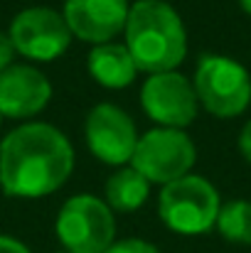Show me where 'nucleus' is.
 I'll return each instance as SVG.
<instances>
[{
    "instance_id": "obj_13",
    "label": "nucleus",
    "mask_w": 251,
    "mask_h": 253,
    "mask_svg": "<svg viewBox=\"0 0 251 253\" xmlns=\"http://www.w3.org/2000/svg\"><path fill=\"white\" fill-rule=\"evenodd\" d=\"M151 182L138 172L136 168L126 165V168H118L108 179H106V187H103V197H106V204L121 214H131V211H138L148 197H151Z\"/></svg>"
},
{
    "instance_id": "obj_11",
    "label": "nucleus",
    "mask_w": 251,
    "mask_h": 253,
    "mask_svg": "<svg viewBox=\"0 0 251 253\" xmlns=\"http://www.w3.org/2000/svg\"><path fill=\"white\" fill-rule=\"evenodd\" d=\"M52 101L50 79L32 64H12L0 72V113L2 118L27 121L40 116Z\"/></svg>"
},
{
    "instance_id": "obj_16",
    "label": "nucleus",
    "mask_w": 251,
    "mask_h": 253,
    "mask_svg": "<svg viewBox=\"0 0 251 253\" xmlns=\"http://www.w3.org/2000/svg\"><path fill=\"white\" fill-rule=\"evenodd\" d=\"M15 57H17V52H15V47L10 42V35L7 32H0V72H5L7 67H12L15 64Z\"/></svg>"
},
{
    "instance_id": "obj_5",
    "label": "nucleus",
    "mask_w": 251,
    "mask_h": 253,
    "mask_svg": "<svg viewBox=\"0 0 251 253\" xmlns=\"http://www.w3.org/2000/svg\"><path fill=\"white\" fill-rule=\"evenodd\" d=\"M54 234L69 253H103L116 241L113 209L96 194H74L62 204Z\"/></svg>"
},
{
    "instance_id": "obj_14",
    "label": "nucleus",
    "mask_w": 251,
    "mask_h": 253,
    "mask_svg": "<svg viewBox=\"0 0 251 253\" xmlns=\"http://www.w3.org/2000/svg\"><path fill=\"white\" fill-rule=\"evenodd\" d=\"M214 229L229 244L251 246V202L249 199H232V202L222 204Z\"/></svg>"
},
{
    "instance_id": "obj_3",
    "label": "nucleus",
    "mask_w": 251,
    "mask_h": 253,
    "mask_svg": "<svg viewBox=\"0 0 251 253\" xmlns=\"http://www.w3.org/2000/svg\"><path fill=\"white\" fill-rule=\"evenodd\" d=\"M222 209L217 187L202 174H185L165 184L158 197V216L172 234L200 236L214 229Z\"/></svg>"
},
{
    "instance_id": "obj_12",
    "label": "nucleus",
    "mask_w": 251,
    "mask_h": 253,
    "mask_svg": "<svg viewBox=\"0 0 251 253\" xmlns=\"http://www.w3.org/2000/svg\"><path fill=\"white\" fill-rule=\"evenodd\" d=\"M86 69L96 84L111 88V91L128 88L138 77V67H136L128 47L118 44V42L94 44L86 57Z\"/></svg>"
},
{
    "instance_id": "obj_8",
    "label": "nucleus",
    "mask_w": 251,
    "mask_h": 253,
    "mask_svg": "<svg viewBox=\"0 0 251 253\" xmlns=\"http://www.w3.org/2000/svg\"><path fill=\"white\" fill-rule=\"evenodd\" d=\"M141 106L153 123L177 130L192 126L200 113V101L192 79H187L177 69L151 74L141 86Z\"/></svg>"
},
{
    "instance_id": "obj_15",
    "label": "nucleus",
    "mask_w": 251,
    "mask_h": 253,
    "mask_svg": "<svg viewBox=\"0 0 251 253\" xmlns=\"http://www.w3.org/2000/svg\"><path fill=\"white\" fill-rule=\"evenodd\" d=\"M103 253H160V251H158V246H153L146 239H118Z\"/></svg>"
},
{
    "instance_id": "obj_10",
    "label": "nucleus",
    "mask_w": 251,
    "mask_h": 253,
    "mask_svg": "<svg viewBox=\"0 0 251 253\" xmlns=\"http://www.w3.org/2000/svg\"><path fill=\"white\" fill-rule=\"evenodd\" d=\"M128 10V0H64L62 15L72 37L94 47L123 35Z\"/></svg>"
},
{
    "instance_id": "obj_20",
    "label": "nucleus",
    "mask_w": 251,
    "mask_h": 253,
    "mask_svg": "<svg viewBox=\"0 0 251 253\" xmlns=\"http://www.w3.org/2000/svg\"><path fill=\"white\" fill-rule=\"evenodd\" d=\"M54 253H69V251H64V249H62V251H54Z\"/></svg>"
},
{
    "instance_id": "obj_21",
    "label": "nucleus",
    "mask_w": 251,
    "mask_h": 253,
    "mask_svg": "<svg viewBox=\"0 0 251 253\" xmlns=\"http://www.w3.org/2000/svg\"><path fill=\"white\" fill-rule=\"evenodd\" d=\"M0 126H2V113H0Z\"/></svg>"
},
{
    "instance_id": "obj_4",
    "label": "nucleus",
    "mask_w": 251,
    "mask_h": 253,
    "mask_svg": "<svg viewBox=\"0 0 251 253\" xmlns=\"http://www.w3.org/2000/svg\"><path fill=\"white\" fill-rule=\"evenodd\" d=\"M192 86L200 108H204L214 118H237L251 106L249 69L227 54L200 57Z\"/></svg>"
},
{
    "instance_id": "obj_7",
    "label": "nucleus",
    "mask_w": 251,
    "mask_h": 253,
    "mask_svg": "<svg viewBox=\"0 0 251 253\" xmlns=\"http://www.w3.org/2000/svg\"><path fill=\"white\" fill-rule=\"evenodd\" d=\"M7 35L15 52L30 62H54L74 40L64 15L42 5L20 10L12 17Z\"/></svg>"
},
{
    "instance_id": "obj_18",
    "label": "nucleus",
    "mask_w": 251,
    "mask_h": 253,
    "mask_svg": "<svg viewBox=\"0 0 251 253\" xmlns=\"http://www.w3.org/2000/svg\"><path fill=\"white\" fill-rule=\"evenodd\" d=\"M239 153H242V158L247 160L251 165V121L244 123V128H242V133H239Z\"/></svg>"
},
{
    "instance_id": "obj_2",
    "label": "nucleus",
    "mask_w": 251,
    "mask_h": 253,
    "mask_svg": "<svg viewBox=\"0 0 251 253\" xmlns=\"http://www.w3.org/2000/svg\"><path fill=\"white\" fill-rule=\"evenodd\" d=\"M123 44L128 47L138 72L148 77L175 72L187 57V30L170 2L136 0L131 2L123 27Z\"/></svg>"
},
{
    "instance_id": "obj_9",
    "label": "nucleus",
    "mask_w": 251,
    "mask_h": 253,
    "mask_svg": "<svg viewBox=\"0 0 251 253\" xmlns=\"http://www.w3.org/2000/svg\"><path fill=\"white\" fill-rule=\"evenodd\" d=\"M138 138L133 118L113 103H96L84 121L89 153L111 168H126L131 163Z\"/></svg>"
},
{
    "instance_id": "obj_1",
    "label": "nucleus",
    "mask_w": 251,
    "mask_h": 253,
    "mask_svg": "<svg viewBox=\"0 0 251 253\" xmlns=\"http://www.w3.org/2000/svg\"><path fill=\"white\" fill-rule=\"evenodd\" d=\"M72 172L74 148L52 123H20L0 140V189L7 197H50L67 184Z\"/></svg>"
},
{
    "instance_id": "obj_6",
    "label": "nucleus",
    "mask_w": 251,
    "mask_h": 253,
    "mask_svg": "<svg viewBox=\"0 0 251 253\" xmlns=\"http://www.w3.org/2000/svg\"><path fill=\"white\" fill-rule=\"evenodd\" d=\"M195 163H197V148L185 130L155 126L138 138V145L128 165L138 169L151 184L165 187L190 174Z\"/></svg>"
},
{
    "instance_id": "obj_17",
    "label": "nucleus",
    "mask_w": 251,
    "mask_h": 253,
    "mask_svg": "<svg viewBox=\"0 0 251 253\" xmlns=\"http://www.w3.org/2000/svg\"><path fill=\"white\" fill-rule=\"evenodd\" d=\"M0 253H32V251L20 239L7 236V234H0Z\"/></svg>"
},
{
    "instance_id": "obj_19",
    "label": "nucleus",
    "mask_w": 251,
    "mask_h": 253,
    "mask_svg": "<svg viewBox=\"0 0 251 253\" xmlns=\"http://www.w3.org/2000/svg\"><path fill=\"white\" fill-rule=\"evenodd\" d=\"M239 7L251 17V0H239Z\"/></svg>"
}]
</instances>
